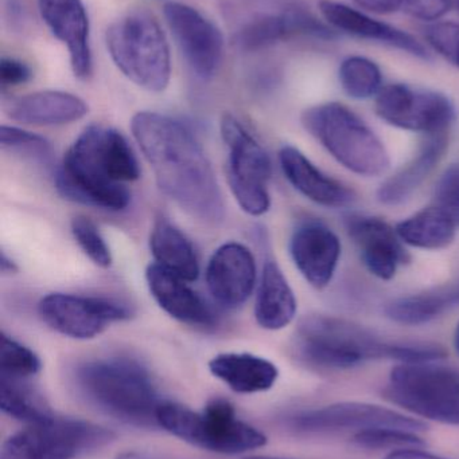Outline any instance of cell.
Instances as JSON below:
<instances>
[{"instance_id":"cell-10","label":"cell","mask_w":459,"mask_h":459,"mask_svg":"<svg viewBox=\"0 0 459 459\" xmlns=\"http://www.w3.org/2000/svg\"><path fill=\"white\" fill-rule=\"evenodd\" d=\"M221 136L228 147L226 172L234 199L252 217L266 214L271 207L269 153L231 113L221 118Z\"/></svg>"},{"instance_id":"cell-29","label":"cell","mask_w":459,"mask_h":459,"mask_svg":"<svg viewBox=\"0 0 459 459\" xmlns=\"http://www.w3.org/2000/svg\"><path fill=\"white\" fill-rule=\"evenodd\" d=\"M457 229L452 218L433 204L402 221L395 230L402 242L412 247L441 250L452 245Z\"/></svg>"},{"instance_id":"cell-1","label":"cell","mask_w":459,"mask_h":459,"mask_svg":"<svg viewBox=\"0 0 459 459\" xmlns=\"http://www.w3.org/2000/svg\"><path fill=\"white\" fill-rule=\"evenodd\" d=\"M131 131L156 185L189 215L207 223L224 218V202L209 159L182 121L156 112L132 117Z\"/></svg>"},{"instance_id":"cell-32","label":"cell","mask_w":459,"mask_h":459,"mask_svg":"<svg viewBox=\"0 0 459 459\" xmlns=\"http://www.w3.org/2000/svg\"><path fill=\"white\" fill-rule=\"evenodd\" d=\"M0 145H2L3 151L16 153L22 158L45 164V166L50 164L51 158H53L50 143L45 137L15 128V126H2Z\"/></svg>"},{"instance_id":"cell-46","label":"cell","mask_w":459,"mask_h":459,"mask_svg":"<svg viewBox=\"0 0 459 459\" xmlns=\"http://www.w3.org/2000/svg\"><path fill=\"white\" fill-rule=\"evenodd\" d=\"M455 8L459 11V0H455Z\"/></svg>"},{"instance_id":"cell-6","label":"cell","mask_w":459,"mask_h":459,"mask_svg":"<svg viewBox=\"0 0 459 459\" xmlns=\"http://www.w3.org/2000/svg\"><path fill=\"white\" fill-rule=\"evenodd\" d=\"M302 124L349 171L374 178L390 169V155L382 140L345 105L325 102L309 108L302 115Z\"/></svg>"},{"instance_id":"cell-15","label":"cell","mask_w":459,"mask_h":459,"mask_svg":"<svg viewBox=\"0 0 459 459\" xmlns=\"http://www.w3.org/2000/svg\"><path fill=\"white\" fill-rule=\"evenodd\" d=\"M256 283V262L250 248L225 243L213 253L207 267V290L226 309L242 307Z\"/></svg>"},{"instance_id":"cell-38","label":"cell","mask_w":459,"mask_h":459,"mask_svg":"<svg viewBox=\"0 0 459 459\" xmlns=\"http://www.w3.org/2000/svg\"><path fill=\"white\" fill-rule=\"evenodd\" d=\"M453 0H406L404 13L425 22H438L452 10Z\"/></svg>"},{"instance_id":"cell-18","label":"cell","mask_w":459,"mask_h":459,"mask_svg":"<svg viewBox=\"0 0 459 459\" xmlns=\"http://www.w3.org/2000/svg\"><path fill=\"white\" fill-rule=\"evenodd\" d=\"M345 228L357 245L366 269L380 280L395 277L398 267L410 261L396 230L380 218L348 215Z\"/></svg>"},{"instance_id":"cell-36","label":"cell","mask_w":459,"mask_h":459,"mask_svg":"<svg viewBox=\"0 0 459 459\" xmlns=\"http://www.w3.org/2000/svg\"><path fill=\"white\" fill-rule=\"evenodd\" d=\"M425 37L434 51L459 69V23L433 22L425 27Z\"/></svg>"},{"instance_id":"cell-22","label":"cell","mask_w":459,"mask_h":459,"mask_svg":"<svg viewBox=\"0 0 459 459\" xmlns=\"http://www.w3.org/2000/svg\"><path fill=\"white\" fill-rule=\"evenodd\" d=\"M148 289L159 307L181 323L209 328L215 325V315L188 281L172 274L158 264H150L146 272Z\"/></svg>"},{"instance_id":"cell-14","label":"cell","mask_w":459,"mask_h":459,"mask_svg":"<svg viewBox=\"0 0 459 459\" xmlns=\"http://www.w3.org/2000/svg\"><path fill=\"white\" fill-rule=\"evenodd\" d=\"M163 13L167 26L191 72L201 80L212 78L223 62L221 30L199 10L183 3H166Z\"/></svg>"},{"instance_id":"cell-5","label":"cell","mask_w":459,"mask_h":459,"mask_svg":"<svg viewBox=\"0 0 459 459\" xmlns=\"http://www.w3.org/2000/svg\"><path fill=\"white\" fill-rule=\"evenodd\" d=\"M105 43L116 67L135 85L154 93L169 86V42L150 13L132 11L116 19L105 32Z\"/></svg>"},{"instance_id":"cell-34","label":"cell","mask_w":459,"mask_h":459,"mask_svg":"<svg viewBox=\"0 0 459 459\" xmlns=\"http://www.w3.org/2000/svg\"><path fill=\"white\" fill-rule=\"evenodd\" d=\"M355 444L364 449L401 450L418 449L426 445L425 439L418 433L398 430V429H374L356 433Z\"/></svg>"},{"instance_id":"cell-13","label":"cell","mask_w":459,"mask_h":459,"mask_svg":"<svg viewBox=\"0 0 459 459\" xmlns=\"http://www.w3.org/2000/svg\"><path fill=\"white\" fill-rule=\"evenodd\" d=\"M38 313L53 331L77 340L93 339L110 324L131 317V310L113 299L65 293L43 297Z\"/></svg>"},{"instance_id":"cell-19","label":"cell","mask_w":459,"mask_h":459,"mask_svg":"<svg viewBox=\"0 0 459 459\" xmlns=\"http://www.w3.org/2000/svg\"><path fill=\"white\" fill-rule=\"evenodd\" d=\"M294 37L331 40L337 34L306 8L291 5L282 13L261 15L245 24L237 34V43L243 50L255 51Z\"/></svg>"},{"instance_id":"cell-41","label":"cell","mask_w":459,"mask_h":459,"mask_svg":"<svg viewBox=\"0 0 459 459\" xmlns=\"http://www.w3.org/2000/svg\"><path fill=\"white\" fill-rule=\"evenodd\" d=\"M385 459H447L430 455V453L420 452L418 449H401L390 453Z\"/></svg>"},{"instance_id":"cell-27","label":"cell","mask_w":459,"mask_h":459,"mask_svg":"<svg viewBox=\"0 0 459 459\" xmlns=\"http://www.w3.org/2000/svg\"><path fill=\"white\" fill-rule=\"evenodd\" d=\"M150 250L155 264L188 282L199 275V264L190 240L167 218H158L150 235Z\"/></svg>"},{"instance_id":"cell-9","label":"cell","mask_w":459,"mask_h":459,"mask_svg":"<svg viewBox=\"0 0 459 459\" xmlns=\"http://www.w3.org/2000/svg\"><path fill=\"white\" fill-rule=\"evenodd\" d=\"M113 439L112 431L93 423L51 417L11 436L3 444L0 459H75Z\"/></svg>"},{"instance_id":"cell-42","label":"cell","mask_w":459,"mask_h":459,"mask_svg":"<svg viewBox=\"0 0 459 459\" xmlns=\"http://www.w3.org/2000/svg\"><path fill=\"white\" fill-rule=\"evenodd\" d=\"M116 459H170L161 457V455H150V453H142V452H129L123 453V455H119Z\"/></svg>"},{"instance_id":"cell-8","label":"cell","mask_w":459,"mask_h":459,"mask_svg":"<svg viewBox=\"0 0 459 459\" xmlns=\"http://www.w3.org/2000/svg\"><path fill=\"white\" fill-rule=\"evenodd\" d=\"M385 398L418 417L459 425V371L433 363H403L391 372Z\"/></svg>"},{"instance_id":"cell-37","label":"cell","mask_w":459,"mask_h":459,"mask_svg":"<svg viewBox=\"0 0 459 459\" xmlns=\"http://www.w3.org/2000/svg\"><path fill=\"white\" fill-rule=\"evenodd\" d=\"M434 204L446 212L459 228V161L442 174L437 185Z\"/></svg>"},{"instance_id":"cell-3","label":"cell","mask_w":459,"mask_h":459,"mask_svg":"<svg viewBox=\"0 0 459 459\" xmlns=\"http://www.w3.org/2000/svg\"><path fill=\"white\" fill-rule=\"evenodd\" d=\"M294 348L302 363L321 369H349L371 360L433 363L446 358L441 345L385 342L352 321L320 315L302 318Z\"/></svg>"},{"instance_id":"cell-24","label":"cell","mask_w":459,"mask_h":459,"mask_svg":"<svg viewBox=\"0 0 459 459\" xmlns=\"http://www.w3.org/2000/svg\"><path fill=\"white\" fill-rule=\"evenodd\" d=\"M447 145V134L428 136L418 155L380 186L377 191L379 201L387 206L404 204L438 166Z\"/></svg>"},{"instance_id":"cell-31","label":"cell","mask_w":459,"mask_h":459,"mask_svg":"<svg viewBox=\"0 0 459 459\" xmlns=\"http://www.w3.org/2000/svg\"><path fill=\"white\" fill-rule=\"evenodd\" d=\"M339 80L345 93L356 100L371 99L383 89L382 69L366 56L345 58L340 65Z\"/></svg>"},{"instance_id":"cell-40","label":"cell","mask_w":459,"mask_h":459,"mask_svg":"<svg viewBox=\"0 0 459 459\" xmlns=\"http://www.w3.org/2000/svg\"><path fill=\"white\" fill-rule=\"evenodd\" d=\"M364 10L375 13H404L406 0H352Z\"/></svg>"},{"instance_id":"cell-21","label":"cell","mask_w":459,"mask_h":459,"mask_svg":"<svg viewBox=\"0 0 459 459\" xmlns=\"http://www.w3.org/2000/svg\"><path fill=\"white\" fill-rule=\"evenodd\" d=\"M279 161L290 185L320 206L341 209L350 206L357 198L352 188L323 174L301 151L291 145L279 151Z\"/></svg>"},{"instance_id":"cell-20","label":"cell","mask_w":459,"mask_h":459,"mask_svg":"<svg viewBox=\"0 0 459 459\" xmlns=\"http://www.w3.org/2000/svg\"><path fill=\"white\" fill-rule=\"evenodd\" d=\"M290 254L305 280L315 289H325L339 266L341 242L323 223L305 222L291 235Z\"/></svg>"},{"instance_id":"cell-45","label":"cell","mask_w":459,"mask_h":459,"mask_svg":"<svg viewBox=\"0 0 459 459\" xmlns=\"http://www.w3.org/2000/svg\"><path fill=\"white\" fill-rule=\"evenodd\" d=\"M245 459H286V458H277V457H264V455H256V457H250Z\"/></svg>"},{"instance_id":"cell-2","label":"cell","mask_w":459,"mask_h":459,"mask_svg":"<svg viewBox=\"0 0 459 459\" xmlns=\"http://www.w3.org/2000/svg\"><path fill=\"white\" fill-rule=\"evenodd\" d=\"M139 178V163L126 137L116 129L91 126L65 153L56 186L67 201L121 212L131 202L126 183Z\"/></svg>"},{"instance_id":"cell-16","label":"cell","mask_w":459,"mask_h":459,"mask_svg":"<svg viewBox=\"0 0 459 459\" xmlns=\"http://www.w3.org/2000/svg\"><path fill=\"white\" fill-rule=\"evenodd\" d=\"M38 7L51 34L66 46L75 77L88 80L93 59L91 26L83 0H38Z\"/></svg>"},{"instance_id":"cell-28","label":"cell","mask_w":459,"mask_h":459,"mask_svg":"<svg viewBox=\"0 0 459 459\" xmlns=\"http://www.w3.org/2000/svg\"><path fill=\"white\" fill-rule=\"evenodd\" d=\"M459 307V280L423 293L401 297L385 307L388 318L403 325H422Z\"/></svg>"},{"instance_id":"cell-23","label":"cell","mask_w":459,"mask_h":459,"mask_svg":"<svg viewBox=\"0 0 459 459\" xmlns=\"http://www.w3.org/2000/svg\"><path fill=\"white\" fill-rule=\"evenodd\" d=\"M88 105L75 94L40 91L10 100L5 113L26 126H54L75 123L88 115Z\"/></svg>"},{"instance_id":"cell-33","label":"cell","mask_w":459,"mask_h":459,"mask_svg":"<svg viewBox=\"0 0 459 459\" xmlns=\"http://www.w3.org/2000/svg\"><path fill=\"white\" fill-rule=\"evenodd\" d=\"M40 371V360L31 350L11 337L2 336L0 374L10 379L27 380Z\"/></svg>"},{"instance_id":"cell-39","label":"cell","mask_w":459,"mask_h":459,"mask_svg":"<svg viewBox=\"0 0 459 459\" xmlns=\"http://www.w3.org/2000/svg\"><path fill=\"white\" fill-rule=\"evenodd\" d=\"M32 72L29 65L21 59L3 56L0 61V82L3 86H18L31 80Z\"/></svg>"},{"instance_id":"cell-30","label":"cell","mask_w":459,"mask_h":459,"mask_svg":"<svg viewBox=\"0 0 459 459\" xmlns=\"http://www.w3.org/2000/svg\"><path fill=\"white\" fill-rule=\"evenodd\" d=\"M0 409L21 422L38 423L53 417L43 396L26 380L0 377Z\"/></svg>"},{"instance_id":"cell-7","label":"cell","mask_w":459,"mask_h":459,"mask_svg":"<svg viewBox=\"0 0 459 459\" xmlns=\"http://www.w3.org/2000/svg\"><path fill=\"white\" fill-rule=\"evenodd\" d=\"M159 428L182 441L220 455H240L260 449L266 436L244 420L225 399H212L201 412L164 401L156 412Z\"/></svg>"},{"instance_id":"cell-26","label":"cell","mask_w":459,"mask_h":459,"mask_svg":"<svg viewBox=\"0 0 459 459\" xmlns=\"http://www.w3.org/2000/svg\"><path fill=\"white\" fill-rule=\"evenodd\" d=\"M296 315V299L282 269L275 261H267L261 272L256 297L255 317L261 328L279 331Z\"/></svg>"},{"instance_id":"cell-44","label":"cell","mask_w":459,"mask_h":459,"mask_svg":"<svg viewBox=\"0 0 459 459\" xmlns=\"http://www.w3.org/2000/svg\"><path fill=\"white\" fill-rule=\"evenodd\" d=\"M455 348L459 355V323L457 324V328H455Z\"/></svg>"},{"instance_id":"cell-43","label":"cell","mask_w":459,"mask_h":459,"mask_svg":"<svg viewBox=\"0 0 459 459\" xmlns=\"http://www.w3.org/2000/svg\"><path fill=\"white\" fill-rule=\"evenodd\" d=\"M0 266H2V272L4 273V274H11V273H15L16 270H18L16 269L15 264H13L11 259H8L4 253L2 254Z\"/></svg>"},{"instance_id":"cell-25","label":"cell","mask_w":459,"mask_h":459,"mask_svg":"<svg viewBox=\"0 0 459 459\" xmlns=\"http://www.w3.org/2000/svg\"><path fill=\"white\" fill-rule=\"evenodd\" d=\"M209 369L217 379L239 394L269 391L279 377L275 364L251 353H221L209 361Z\"/></svg>"},{"instance_id":"cell-11","label":"cell","mask_w":459,"mask_h":459,"mask_svg":"<svg viewBox=\"0 0 459 459\" xmlns=\"http://www.w3.org/2000/svg\"><path fill=\"white\" fill-rule=\"evenodd\" d=\"M376 113L396 128L434 136L447 134L457 117L446 94L406 83L383 86L376 96Z\"/></svg>"},{"instance_id":"cell-17","label":"cell","mask_w":459,"mask_h":459,"mask_svg":"<svg viewBox=\"0 0 459 459\" xmlns=\"http://www.w3.org/2000/svg\"><path fill=\"white\" fill-rule=\"evenodd\" d=\"M318 8L326 23L336 31L398 48L423 61L431 59L428 48L414 35L393 24L372 18L363 11L356 10L336 0H321Z\"/></svg>"},{"instance_id":"cell-35","label":"cell","mask_w":459,"mask_h":459,"mask_svg":"<svg viewBox=\"0 0 459 459\" xmlns=\"http://www.w3.org/2000/svg\"><path fill=\"white\" fill-rule=\"evenodd\" d=\"M72 232L75 242L88 258L97 266L110 267L112 264V254L99 229L85 217H77L72 221Z\"/></svg>"},{"instance_id":"cell-4","label":"cell","mask_w":459,"mask_h":459,"mask_svg":"<svg viewBox=\"0 0 459 459\" xmlns=\"http://www.w3.org/2000/svg\"><path fill=\"white\" fill-rule=\"evenodd\" d=\"M75 385L86 403L108 417L135 426L155 428L163 403L150 372L132 359H97L80 364Z\"/></svg>"},{"instance_id":"cell-12","label":"cell","mask_w":459,"mask_h":459,"mask_svg":"<svg viewBox=\"0 0 459 459\" xmlns=\"http://www.w3.org/2000/svg\"><path fill=\"white\" fill-rule=\"evenodd\" d=\"M286 428L296 434H328L339 431L398 429L423 433L425 423L376 404L342 402L321 409L304 410L283 420Z\"/></svg>"}]
</instances>
